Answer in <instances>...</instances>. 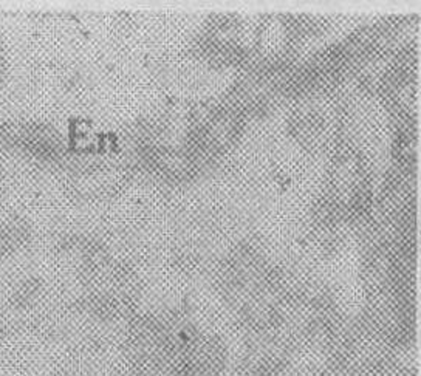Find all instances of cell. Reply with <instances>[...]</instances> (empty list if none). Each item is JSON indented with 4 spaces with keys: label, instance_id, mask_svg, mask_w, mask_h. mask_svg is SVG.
Listing matches in <instances>:
<instances>
[{
    "label": "cell",
    "instance_id": "1",
    "mask_svg": "<svg viewBox=\"0 0 421 376\" xmlns=\"http://www.w3.org/2000/svg\"><path fill=\"white\" fill-rule=\"evenodd\" d=\"M5 71H6V56H5V48H3L2 37H0V90H2V85H3Z\"/></svg>",
    "mask_w": 421,
    "mask_h": 376
}]
</instances>
